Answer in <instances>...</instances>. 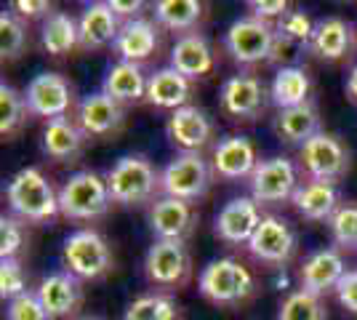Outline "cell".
I'll return each instance as SVG.
<instances>
[{
	"mask_svg": "<svg viewBox=\"0 0 357 320\" xmlns=\"http://www.w3.org/2000/svg\"><path fill=\"white\" fill-rule=\"evenodd\" d=\"M8 206L27 222H48L59 213V195L38 168H22L8 182Z\"/></svg>",
	"mask_w": 357,
	"mask_h": 320,
	"instance_id": "6da1fadb",
	"label": "cell"
},
{
	"mask_svg": "<svg viewBox=\"0 0 357 320\" xmlns=\"http://www.w3.org/2000/svg\"><path fill=\"white\" fill-rule=\"evenodd\" d=\"M112 203L107 179L93 171L73 174L59 190V211L67 219H99Z\"/></svg>",
	"mask_w": 357,
	"mask_h": 320,
	"instance_id": "7a4b0ae2",
	"label": "cell"
},
{
	"mask_svg": "<svg viewBox=\"0 0 357 320\" xmlns=\"http://www.w3.org/2000/svg\"><path fill=\"white\" fill-rule=\"evenodd\" d=\"M200 294L213 305H238L253 294V275L238 259H213L200 273Z\"/></svg>",
	"mask_w": 357,
	"mask_h": 320,
	"instance_id": "3957f363",
	"label": "cell"
},
{
	"mask_svg": "<svg viewBox=\"0 0 357 320\" xmlns=\"http://www.w3.org/2000/svg\"><path fill=\"white\" fill-rule=\"evenodd\" d=\"M105 179L112 200L123 203V206H139V203L149 200L158 190V182H160L152 163L142 155L120 158L118 163L109 168Z\"/></svg>",
	"mask_w": 357,
	"mask_h": 320,
	"instance_id": "277c9868",
	"label": "cell"
},
{
	"mask_svg": "<svg viewBox=\"0 0 357 320\" xmlns=\"http://www.w3.org/2000/svg\"><path fill=\"white\" fill-rule=\"evenodd\" d=\"M61 259L67 273H73L75 277H83V280H96V277H105L112 270V254H109V245L107 241L93 232V229H77L73 232L64 248H61Z\"/></svg>",
	"mask_w": 357,
	"mask_h": 320,
	"instance_id": "5b68a950",
	"label": "cell"
},
{
	"mask_svg": "<svg viewBox=\"0 0 357 320\" xmlns=\"http://www.w3.org/2000/svg\"><path fill=\"white\" fill-rule=\"evenodd\" d=\"M211 187V168L200 153L176 155L160 174V190L165 198L176 200H200Z\"/></svg>",
	"mask_w": 357,
	"mask_h": 320,
	"instance_id": "8992f818",
	"label": "cell"
},
{
	"mask_svg": "<svg viewBox=\"0 0 357 320\" xmlns=\"http://www.w3.org/2000/svg\"><path fill=\"white\" fill-rule=\"evenodd\" d=\"M190 270H192V261L184 241H158L149 245L144 257V275L149 283L163 289H176L190 277Z\"/></svg>",
	"mask_w": 357,
	"mask_h": 320,
	"instance_id": "52a82bcc",
	"label": "cell"
},
{
	"mask_svg": "<svg viewBox=\"0 0 357 320\" xmlns=\"http://www.w3.org/2000/svg\"><path fill=\"white\" fill-rule=\"evenodd\" d=\"M272 40H275V30L256 16L232 22L224 35V46L232 54V59L240 64H256L261 59H269Z\"/></svg>",
	"mask_w": 357,
	"mask_h": 320,
	"instance_id": "ba28073f",
	"label": "cell"
},
{
	"mask_svg": "<svg viewBox=\"0 0 357 320\" xmlns=\"http://www.w3.org/2000/svg\"><path fill=\"white\" fill-rule=\"evenodd\" d=\"M301 163L307 168V174L320 182H333L347 174L349 168V153L333 134L320 131L301 147Z\"/></svg>",
	"mask_w": 357,
	"mask_h": 320,
	"instance_id": "9c48e42d",
	"label": "cell"
},
{
	"mask_svg": "<svg viewBox=\"0 0 357 320\" xmlns=\"http://www.w3.org/2000/svg\"><path fill=\"white\" fill-rule=\"evenodd\" d=\"M296 168L288 158L261 160L251 176V192L256 203H280L296 192Z\"/></svg>",
	"mask_w": 357,
	"mask_h": 320,
	"instance_id": "30bf717a",
	"label": "cell"
},
{
	"mask_svg": "<svg viewBox=\"0 0 357 320\" xmlns=\"http://www.w3.org/2000/svg\"><path fill=\"white\" fill-rule=\"evenodd\" d=\"M24 99H27L30 112L48 118V121H56V118H64L73 105V89L56 73H40L30 80Z\"/></svg>",
	"mask_w": 357,
	"mask_h": 320,
	"instance_id": "8fae6325",
	"label": "cell"
},
{
	"mask_svg": "<svg viewBox=\"0 0 357 320\" xmlns=\"http://www.w3.org/2000/svg\"><path fill=\"white\" fill-rule=\"evenodd\" d=\"M248 248L256 259L269 261V264H283L294 257L296 251V235L285 219L278 216H264L259 229L248 241Z\"/></svg>",
	"mask_w": 357,
	"mask_h": 320,
	"instance_id": "7c38bea8",
	"label": "cell"
},
{
	"mask_svg": "<svg viewBox=\"0 0 357 320\" xmlns=\"http://www.w3.org/2000/svg\"><path fill=\"white\" fill-rule=\"evenodd\" d=\"M261 211L253 198H235L216 216V235L227 243H248L261 224Z\"/></svg>",
	"mask_w": 357,
	"mask_h": 320,
	"instance_id": "4fadbf2b",
	"label": "cell"
},
{
	"mask_svg": "<svg viewBox=\"0 0 357 320\" xmlns=\"http://www.w3.org/2000/svg\"><path fill=\"white\" fill-rule=\"evenodd\" d=\"M222 109L235 121H253L264 109V86L251 75H235L222 86Z\"/></svg>",
	"mask_w": 357,
	"mask_h": 320,
	"instance_id": "5bb4252c",
	"label": "cell"
},
{
	"mask_svg": "<svg viewBox=\"0 0 357 320\" xmlns=\"http://www.w3.org/2000/svg\"><path fill=\"white\" fill-rule=\"evenodd\" d=\"M168 139L178 144L184 153H197L200 147L208 144L211 134H213V125H211L208 115L197 107L187 105V107H178L174 109V115L168 118Z\"/></svg>",
	"mask_w": 357,
	"mask_h": 320,
	"instance_id": "9a60e30c",
	"label": "cell"
},
{
	"mask_svg": "<svg viewBox=\"0 0 357 320\" xmlns=\"http://www.w3.org/2000/svg\"><path fill=\"white\" fill-rule=\"evenodd\" d=\"M77 123H80L83 134H89V137H109V134L120 131V125H123V107L105 91L91 93L80 102Z\"/></svg>",
	"mask_w": 357,
	"mask_h": 320,
	"instance_id": "2e32d148",
	"label": "cell"
},
{
	"mask_svg": "<svg viewBox=\"0 0 357 320\" xmlns=\"http://www.w3.org/2000/svg\"><path fill=\"white\" fill-rule=\"evenodd\" d=\"M195 224V211L187 200L160 198L149 211V229L158 241H184Z\"/></svg>",
	"mask_w": 357,
	"mask_h": 320,
	"instance_id": "e0dca14e",
	"label": "cell"
},
{
	"mask_svg": "<svg viewBox=\"0 0 357 320\" xmlns=\"http://www.w3.org/2000/svg\"><path fill=\"white\" fill-rule=\"evenodd\" d=\"M344 275H347V267H344V259L339 251H333V248L314 251L301 267V291L320 296L326 291L336 289L342 283Z\"/></svg>",
	"mask_w": 357,
	"mask_h": 320,
	"instance_id": "ac0fdd59",
	"label": "cell"
},
{
	"mask_svg": "<svg viewBox=\"0 0 357 320\" xmlns=\"http://www.w3.org/2000/svg\"><path fill=\"white\" fill-rule=\"evenodd\" d=\"M38 299L43 302L45 312L51 320L73 315L80 305V283L73 273H54L40 280Z\"/></svg>",
	"mask_w": 357,
	"mask_h": 320,
	"instance_id": "d6986e66",
	"label": "cell"
},
{
	"mask_svg": "<svg viewBox=\"0 0 357 320\" xmlns=\"http://www.w3.org/2000/svg\"><path fill=\"white\" fill-rule=\"evenodd\" d=\"M256 150L248 137H227L213 150V171L222 179H245L256 171Z\"/></svg>",
	"mask_w": 357,
	"mask_h": 320,
	"instance_id": "ffe728a7",
	"label": "cell"
},
{
	"mask_svg": "<svg viewBox=\"0 0 357 320\" xmlns=\"http://www.w3.org/2000/svg\"><path fill=\"white\" fill-rule=\"evenodd\" d=\"M171 67L187 80L206 77L213 70V48L208 46V40L203 35L190 32L176 40V46L171 51Z\"/></svg>",
	"mask_w": 357,
	"mask_h": 320,
	"instance_id": "44dd1931",
	"label": "cell"
},
{
	"mask_svg": "<svg viewBox=\"0 0 357 320\" xmlns=\"http://www.w3.org/2000/svg\"><path fill=\"white\" fill-rule=\"evenodd\" d=\"M77 27H80V46L83 48H102L107 43H115L120 35L118 14L112 11L109 3L86 6Z\"/></svg>",
	"mask_w": 357,
	"mask_h": 320,
	"instance_id": "7402d4cb",
	"label": "cell"
},
{
	"mask_svg": "<svg viewBox=\"0 0 357 320\" xmlns=\"http://www.w3.org/2000/svg\"><path fill=\"white\" fill-rule=\"evenodd\" d=\"M291 200H294L296 211L301 213L304 219H312V222L331 219L333 213L339 211V192H336L333 182L312 179V182L301 184Z\"/></svg>",
	"mask_w": 357,
	"mask_h": 320,
	"instance_id": "603a6c76",
	"label": "cell"
},
{
	"mask_svg": "<svg viewBox=\"0 0 357 320\" xmlns=\"http://www.w3.org/2000/svg\"><path fill=\"white\" fill-rule=\"evenodd\" d=\"M158 48V27L147 22V19H131L120 27V35L115 40V51H118L123 61H144L147 56L155 54Z\"/></svg>",
	"mask_w": 357,
	"mask_h": 320,
	"instance_id": "cb8c5ba5",
	"label": "cell"
},
{
	"mask_svg": "<svg viewBox=\"0 0 357 320\" xmlns=\"http://www.w3.org/2000/svg\"><path fill=\"white\" fill-rule=\"evenodd\" d=\"M147 80L142 67L134 61H118L107 70L105 77V93L112 96L115 102L126 105V102H139L142 96H147Z\"/></svg>",
	"mask_w": 357,
	"mask_h": 320,
	"instance_id": "d4e9b609",
	"label": "cell"
},
{
	"mask_svg": "<svg viewBox=\"0 0 357 320\" xmlns=\"http://www.w3.org/2000/svg\"><path fill=\"white\" fill-rule=\"evenodd\" d=\"M310 46H312V51L320 59L326 61L342 59V56L349 54V48H352V30H349V24L344 19H336V16L323 19V22L314 24Z\"/></svg>",
	"mask_w": 357,
	"mask_h": 320,
	"instance_id": "484cf974",
	"label": "cell"
},
{
	"mask_svg": "<svg viewBox=\"0 0 357 320\" xmlns=\"http://www.w3.org/2000/svg\"><path fill=\"white\" fill-rule=\"evenodd\" d=\"M147 99L155 107H165V109H178L187 107L190 99V80L176 73L174 67H163L147 80Z\"/></svg>",
	"mask_w": 357,
	"mask_h": 320,
	"instance_id": "4316f807",
	"label": "cell"
},
{
	"mask_svg": "<svg viewBox=\"0 0 357 320\" xmlns=\"http://www.w3.org/2000/svg\"><path fill=\"white\" fill-rule=\"evenodd\" d=\"M275 131L285 139L288 144H307L312 137L320 134V115L310 102L291 109H280V115L275 118Z\"/></svg>",
	"mask_w": 357,
	"mask_h": 320,
	"instance_id": "83f0119b",
	"label": "cell"
},
{
	"mask_svg": "<svg viewBox=\"0 0 357 320\" xmlns=\"http://www.w3.org/2000/svg\"><path fill=\"white\" fill-rule=\"evenodd\" d=\"M310 89H312V83H310V75L304 67H283V70H278V75L272 80L269 96L280 109H291V107L307 105Z\"/></svg>",
	"mask_w": 357,
	"mask_h": 320,
	"instance_id": "f1b7e54d",
	"label": "cell"
},
{
	"mask_svg": "<svg viewBox=\"0 0 357 320\" xmlns=\"http://www.w3.org/2000/svg\"><path fill=\"white\" fill-rule=\"evenodd\" d=\"M43 150L56 160H73L83 150V134L67 118L48 121L43 131Z\"/></svg>",
	"mask_w": 357,
	"mask_h": 320,
	"instance_id": "f546056e",
	"label": "cell"
},
{
	"mask_svg": "<svg viewBox=\"0 0 357 320\" xmlns=\"http://www.w3.org/2000/svg\"><path fill=\"white\" fill-rule=\"evenodd\" d=\"M40 43L51 56H64L70 54L75 46H80V27L70 14H51L43 22V32H40Z\"/></svg>",
	"mask_w": 357,
	"mask_h": 320,
	"instance_id": "4dcf8cb0",
	"label": "cell"
},
{
	"mask_svg": "<svg viewBox=\"0 0 357 320\" xmlns=\"http://www.w3.org/2000/svg\"><path fill=\"white\" fill-rule=\"evenodd\" d=\"M203 14L197 0H160L155 6V19L168 30H192Z\"/></svg>",
	"mask_w": 357,
	"mask_h": 320,
	"instance_id": "1f68e13d",
	"label": "cell"
},
{
	"mask_svg": "<svg viewBox=\"0 0 357 320\" xmlns=\"http://www.w3.org/2000/svg\"><path fill=\"white\" fill-rule=\"evenodd\" d=\"M123 320H178V305L165 294H147L128 305Z\"/></svg>",
	"mask_w": 357,
	"mask_h": 320,
	"instance_id": "d6a6232c",
	"label": "cell"
},
{
	"mask_svg": "<svg viewBox=\"0 0 357 320\" xmlns=\"http://www.w3.org/2000/svg\"><path fill=\"white\" fill-rule=\"evenodd\" d=\"M27 99L11 89L8 83H0V134L3 139L14 137L27 118Z\"/></svg>",
	"mask_w": 357,
	"mask_h": 320,
	"instance_id": "836d02e7",
	"label": "cell"
},
{
	"mask_svg": "<svg viewBox=\"0 0 357 320\" xmlns=\"http://www.w3.org/2000/svg\"><path fill=\"white\" fill-rule=\"evenodd\" d=\"M278 320H328V315L320 296L307 294V291H296L283 302Z\"/></svg>",
	"mask_w": 357,
	"mask_h": 320,
	"instance_id": "e575fe53",
	"label": "cell"
},
{
	"mask_svg": "<svg viewBox=\"0 0 357 320\" xmlns=\"http://www.w3.org/2000/svg\"><path fill=\"white\" fill-rule=\"evenodd\" d=\"M27 46V32L24 24L11 11L0 14V54L3 59H16Z\"/></svg>",
	"mask_w": 357,
	"mask_h": 320,
	"instance_id": "d590c367",
	"label": "cell"
},
{
	"mask_svg": "<svg viewBox=\"0 0 357 320\" xmlns=\"http://www.w3.org/2000/svg\"><path fill=\"white\" fill-rule=\"evenodd\" d=\"M333 241L347 248L357 245V206H339V211L331 216Z\"/></svg>",
	"mask_w": 357,
	"mask_h": 320,
	"instance_id": "8d00e7d4",
	"label": "cell"
},
{
	"mask_svg": "<svg viewBox=\"0 0 357 320\" xmlns=\"http://www.w3.org/2000/svg\"><path fill=\"white\" fill-rule=\"evenodd\" d=\"M8 320H51L43 302L38 299V291H24L8 302Z\"/></svg>",
	"mask_w": 357,
	"mask_h": 320,
	"instance_id": "74e56055",
	"label": "cell"
},
{
	"mask_svg": "<svg viewBox=\"0 0 357 320\" xmlns=\"http://www.w3.org/2000/svg\"><path fill=\"white\" fill-rule=\"evenodd\" d=\"M278 32H283V35H288V38H294V40L301 43V46H310L314 24L304 11H288V14L280 19V24H278Z\"/></svg>",
	"mask_w": 357,
	"mask_h": 320,
	"instance_id": "f35d334b",
	"label": "cell"
},
{
	"mask_svg": "<svg viewBox=\"0 0 357 320\" xmlns=\"http://www.w3.org/2000/svg\"><path fill=\"white\" fill-rule=\"evenodd\" d=\"M24 270L16 259H3L0 264V296L3 299H16L24 294Z\"/></svg>",
	"mask_w": 357,
	"mask_h": 320,
	"instance_id": "ab89813d",
	"label": "cell"
},
{
	"mask_svg": "<svg viewBox=\"0 0 357 320\" xmlns=\"http://www.w3.org/2000/svg\"><path fill=\"white\" fill-rule=\"evenodd\" d=\"M22 245H24V229H22V224L16 219H11V216H3L0 219V257L3 259H16Z\"/></svg>",
	"mask_w": 357,
	"mask_h": 320,
	"instance_id": "60d3db41",
	"label": "cell"
},
{
	"mask_svg": "<svg viewBox=\"0 0 357 320\" xmlns=\"http://www.w3.org/2000/svg\"><path fill=\"white\" fill-rule=\"evenodd\" d=\"M301 43H296L294 38H288L283 32L275 30V40H272V48H269V61L272 64H280V70L283 67H296L294 61L301 56Z\"/></svg>",
	"mask_w": 357,
	"mask_h": 320,
	"instance_id": "b9f144b4",
	"label": "cell"
},
{
	"mask_svg": "<svg viewBox=\"0 0 357 320\" xmlns=\"http://www.w3.org/2000/svg\"><path fill=\"white\" fill-rule=\"evenodd\" d=\"M336 296L344 305V310H349L352 315H357V270H349V273L342 277V283L336 286Z\"/></svg>",
	"mask_w": 357,
	"mask_h": 320,
	"instance_id": "7bdbcfd3",
	"label": "cell"
},
{
	"mask_svg": "<svg viewBox=\"0 0 357 320\" xmlns=\"http://www.w3.org/2000/svg\"><path fill=\"white\" fill-rule=\"evenodd\" d=\"M248 6H251L253 16L261 19V22H267L272 16H280V19H283V16L288 14V3H285V0H253Z\"/></svg>",
	"mask_w": 357,
	"mask_h": 320,
	"instance_id": "ee69618b",
	"label": "cell"
},
{
	"mask_svg": "<svg viewBox=\"0 0 357 320\" xmlns=\"http://www.w3.org/2000/svg\"><path fill=\"white\" fill-rule=\"evenodd\" d=\"M51 6L45 3V0H16L14 3V11H19L22 16H27V19H35V16L45 14Z\"/></svg>",
	"mask_w": 357,
	"mask_h": 320,
	"instance_id": "f6af8a7d",
	"label": "cell"
},
{
	"mask_svg": "<svg viewBox=\"0 0 357 320\" xmlns=\"http://www.w3.org/2000/svg\"><path fill=\"white\" fill-rule=\"evenodd\" d=\"M109 6H112L115 14L126 16L128 22H131V16L139 19V11H142V3H139V0H109Z\"/></svg>",
	"mask_w": 357,
	"mask_h": 320,
	"instance_id": "bcb514c9",
	"label": "cell"
},
{
	"mask_svg": "<svg viewBox=\"0 0 357 320\" xmlns=\"http://www.w3.org/2000/svg\"><path fill=\"white\" fill-rule=\"evenodd\" d=\"M347 93L357 102V67L349 73V80H347Z\"/></svg>",
	"mask_w": 357,
	"mask_h": 320,
	"instance_id": "7dc6e473",
	"label": "cell"
},
{
	"mask_svg": "<svg viewBox=\"0 0 357 320\" xmlns=\"http://www.w3.org/2000/svg\"><path fill=\"white\" fill-rule=\"evenodd\" d=\"M80 320H96V318H80Z\"/></svg>",
	"mask_w": 357,
	"mask_h": 320,
	"instance_id": "c3c4849f",
	"label": "cell"
}]
</instances>
